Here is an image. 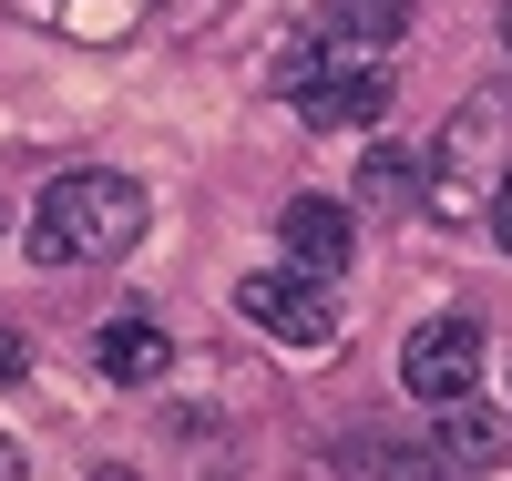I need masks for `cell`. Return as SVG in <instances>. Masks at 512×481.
<instances>
[{"label": "cell", "instance_id": "obj_6", "mask_svg": "<svg viewBox=\"0 0 512 481\" xmlns=\"http://www.w3.org/2000/svg\"><path fill=\"white\" fill-rule=\"evenodd\" d=\"M277 246L297 256V267L338 277V267H349V246H359V226H349V205H338V195H287V215H277Z\"/></svg>", "mask_w": 512, "mask_h": 481}, {"label": "cell", "instance_id": "obj_9", "mask_svg": "<svg viewBox=\"0 0 512 481\" xmlns=\"http://www.w3.org/2000/svg\"><path fill=\"white\" fill-rule=\"evenodd\" d=\"M359 185H369V205H379V215H420V164H410V154H369Z\"/></svg>", "mask_w": 512, "mask_h": 481}, {"label": "cell", "instance_id": "obj_8", "mask_svg": "<svg viewBox=\"0 0 512 481\" xmlns=\"http://www.w3.org/2000/svg\"><path fill=\"white\" fill-rule=\"evenodd\" d=\"M52 31H72V41H123L134 31V0H31Z\"/></svg>", "mask_w": 512, "mask_h": 481}, {"label": "cell", "instance_id": "obj_14", "mask_svg": "<svg viewBox=\"0 0 512 481\" xmlns=\"http://www.w3.org/2000/svg\"><path fill=\"white\" fill-rule=\"evenodd\" d=\"M0 481H21V451H11V441H0Z\"/></svg>", "mask_w": 512, "mask_h": 481}, {"label": "cell", "instance_id": "obj_12", "mask_svg": "<svg viewBox=\"0 0 512 481\" xmlns=\"http://www.w3.org/2000/svg\"><path fill=\"white\" fill-rule=\"evenodd\" d=\"M21 369H31V338H21V328H0V379H21Z\"/></svg>", "mask_w": 512, "mask_h": 481}, {"label": "cell", "instance_id": "obj_13", "mask_svg": "<svg viewBox=\"0 0 512 481\" xmlns=\"http://www.w3.org/2000/svg\"><path fill=\"white\" fill-rule=\"evenodd\" d=\"M492 236L512 246V174H502V195H492Z\"/></svg>", "mask_w": 512, "mask_h": 481}, {"label": "cell", "instance_id": "obj_15", "mask_svg": "<svg viewBox=\"0 0 512 481\" xmlns=\"http://www.w3.org/2000/svg\"><path fill=\"white\" fill-rule=\"evenodd\" d=\"M502 52H512V0H502Z\"/></svg>", "mask_w": 512, "mask_h": 481}, {"label": "cell", "instance_id": "obj_7", "mask_svg": "<svg viewBox=\"0 0 512 481\" xmlns=\"http://www.w3.org/2000/svg\"><path fill=\"white\" fill-rule=\"evenodd\" d=\"M164 359H175V338H164L154 318H113V328H93V369H103V379H123V389L164 379Z\"/></svg>", "mask_w": 512, "mask_h": 481}, {"label": "cell", "instance_id": "obj_16", "mask_svg": "<svg viewBox=\"0 0 512 481\" xmlns=\"http://www.w3.org/2000/svg\"><path fill=\"white\" fill-rule=\"evenodd\" d=\"M0 226H11V205H0Z\"/></svg>", "mask_w": 512, "mask_h": 481}, {"label": "cell", "instance_id": "obj_5", "mask_svg": "<svg viewBox=\"0 0 512 481\" xmlns=\"http://www.w3.org/2000/svg\"><path fill=\"white\" fill-rule=\"evenodd\" d=\"M287 103H297L308 134H349V123H379V113H390V72H379V62H338V72L287 82Z\"/></svg>", "mask_w": 512, "mask_h": 481}, {"label": "cell", "instance_id": "obj_1", "mask_svg": "<svg viewBox=\"0 0 512 481\" xmlns=\"http://www.w3.org/2000/svg\"><path fill=\"white\" fill-rule=\"evenodd\" d=\"M144 236V185L113 164H72L41 185L31 205V256L41 267H113V256H134Z\"/></svg>", "mask_w": 512, "mask_h": 481}, {"label": "cell", "instance_id": "obj_11", "mask_svg": "<svg viewBox=\"0 0 512 481\" xmlns=\"http://www.w3.org/2000/svg\"><path fill=\"white\" fill-rule=\"evenodd\" d=\"M338 11H349V21H359V31L379 41V52H390V41L410 31V0H338Z\"/></svg>", "mask_w": 512, "mask_h": 481}, {"label": "cell", "instance_id": "obj_17", "mask_svg": "<svg viewBox=\"0 0 512 481\" xmlns=\"http://www.w3.org/2000/svg\"><path fill=\"white\" fill-rule=\"evenodd\" d=\"M185 11H195V0H185Z\"/></svg>", "mask_w": 512, "mask_h": 481}, {"label": "cell", "instance_id": "obj_3", "mask_svg": "<svg viewBox=\"0 0 512 481\" xmlns=\"http://www.w3.org/2000/svg\"><path fill=\"white\" fill-rule=\"evenodd\" d=\"M236 308H246V328H267L277 348H328L338 338V277H318V267H256L246 287H236Z\"/></svg>", "mask_w": 512, "mask_h": 481}, {"label": "cell", "instance_id": "obj_2", "mask_svg": "<svg viewBox=\"0 0 512 481\" xmlns=\"http://www.w3.org/2000/svg\"><path fill=\"white\" fill-rule=\"evenodd\" d=\"M431 215L441 226H472V215H492L502 174H512V93H472L441 134H431Z\"/></svg>", "mask_w": 512, "mask_h": 481}, {"label": "cell", "instance_id": "obj_10", "mask_svg": "<svg viewBox=\"0 0 512 481\" xmlns=\"http://www.w3.org/2000/svg\"><path fill=\"white\" fill-rule=\"evenodd\" d=\"M492 451H502V420H482V410H461L441 441V461H492Z\"/></svg>", "mask_w": 512, "mask_h": 481}, {"label": "cell", "instance_id": "obj_4", "mask_svg": "<svg viewBox=\"0 0 512 481\" xmlns=\"http://www.w3.org/2000/svg\"><path fill=\"white\" fill-rule=\"evenodd\" d=\"M482 369H492V348H482V328H472V318H420V328H410V348H400L410 400H431V410H461V400L482 389Z\"/></svg>", "mask_w": 512, "mask_h": 481}]
</instances>
